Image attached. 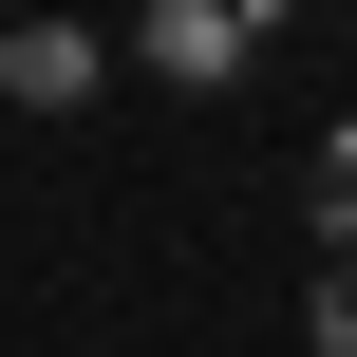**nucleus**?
Instances as JSON below:
<instances>
[{"label":"nucleus","mask_w":357,"mask_h":357,"mask_svg":"<svg viewBox=\"0 0 357 357\" xmlns=\"http://www.w3.org/2000/svg\"><path fill=\"white\" fill-rule=\"evenodd\" d=\"M245 56H264V19H245V0H169V19H151V75H188V94H207V75H245Z\"/></svg>","instance_id":"1"},{"label":"nucleus","mask_w":357,"mask_h":357,"mask_svg":"<svg viewBox=\"0 0 357 357\" xmlns=\"http://www.w3.org/2000/svg\"><path fill=\"white\" fill-rule=\"evenodd\" d=\"M0 94H19V113H75V94H94V38H75V19L0 38Z\"/></svg>","instance_id":"2"},{"label":"nucleus","mask_w":357,"mask_h":357,"mask_svg":"<svg viewBox=\"0 0 357 357\" xmlns=\"http://www.w3.org/2000/svg\"><path fill=\"white\" fill-rule=\"evenodd\" d=\"M301 207H320V245L357 264V132H320V169H301Z\"/></svg>","instance_id":"3"},{"label":"nucleus","mask_w":357,"mask_h":357,"mask_svg":"<svg viewBox=\"0 0 357 357\" xmlns=\"http://www.w3.org/2000/svg\"><path fill=\"white\" fill-rule=\"evenodd\" d=\"M301 339H320V357H357V264H320V301H301Z\"/></svg>","instance_id":"4"}]
</instances>
